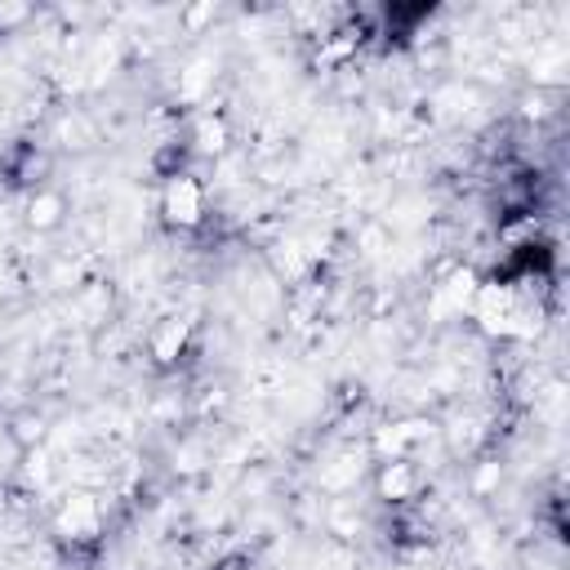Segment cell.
I'll return each instance as SVG.
<instances>
[{
  "label": "cell",
  "instance_id": "7a4b0ae2",
  "mask_svg": "<svg viewBox=\"0 0 570 570\" xmlns=\"http://www.w3.org/2000/svg\"><path fill=\"white\" fill-rule=\"evenodd\" d=\"M415 490H419V473H415V464H406V460L383 464V473H379V495H383V499L406 503V499H415Z\"/></svg>",
  "mask_w": 570,
  "mask_h": 570
},
{
  "label": "cell",
  "instance_id": "52a82bcc",
  "mask_svg": "<svg viewBox=\"0 0 570 570\" xmlns=\"http://www.w3.org/2000/svg\"><path fill=\"white\" fill-rule=\"evenodd\" d=\"M218 570H246V557H227V561H218Z\"/></svg>",
  "mask_w": 570,
  "mask_h": 570
},
{
  "label": "cell",
  "instance_id": "5b68a950",
  "mask_svg": "<svg viewBox=\"0 0 570 570\" xmlns=\"http://www.w3.org/2000/svg\"><path fill=\"white\" fill-rule=\"evenodd\" d=\"M59 214H63V197L59 192H40L32 201V223L36 227H54V223H59Z\"/></svg>",
  "mask_w": 570,
  "mask_h": 570
},
{
  "label": "cell",
  "instance_id": "277c9868",
  "mask_svg": "<svg viewBox=\"0 0 570 570\" xmlns=\"http://www.w3.org/2000/svg\"><path fill=\"white\" fill-rule=\"evenodd\" d=\"M63 531L72 539H94L98 535V508L90 495H76L68 508H63Z\"/></svg>",
  "mask_w": 570,
  "mask_h": 570
},
{
  "label": "cell",
  "instance_id": "3957f363",
  "mask_svg": "<svg viewBox=\"0 0 570 570\" xmlns=\"http://www.w3.org/2000/svg\"><path fill=\"white\" fill-rule=\"evenodd\" d=\"M188 330H192V325H188L183 317H169V321H161V325H156V334H152V357L169 366V361H175V357L183 353V344H188Z\"/></svg>",
  "mask_w": 570,
  "mask_h": 570
},
{
  "label": "cell",
  "instance_id": "6da1fadb",
  "mask_svg": "<svg viewBox=\"0 0 570 570\" xmlns=\"http://www.w3.org/2000/svg\"><path fill=\"white\" fill-rule=\"evenodd\" d=\"M161 214L169 227H179V233H192V227L205 223L210 214V201H205V188L192 179V175H175L165 179V192H161Z\"/></svg>",
  "mask_w": 570,
  "mask_h": 570
},
{
  "label": "cell",
  "instance_id": "8992f818",
  "mask_svg": "<svg viewBox=\"0 0 570 570\" xmlns=\"http://www.w3.org/2000/svg\"><path fill=\"white\" fill-rule=\"evenodd\" d=\"M201 147H205V152H218V147H223V126H218V121H214V126L201 121Z\"/></svg>",
  "mask_w": 570,
  "mask_h": 570
}]
</instances>
